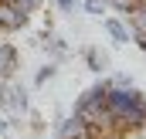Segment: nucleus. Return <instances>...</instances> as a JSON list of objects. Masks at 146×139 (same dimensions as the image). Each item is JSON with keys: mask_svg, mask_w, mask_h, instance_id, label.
<instances>
[{"mask_svg": "<svg viewBox=\"0 0 146 139\" xmlns=\"http://www.w3.org/2000/svg\"><path fill=\"white\" fill-rule=\"evenodd\" d=\"M85 65H88L92 71H102L106 68V54H102L99 48H85Z\"/></svg>", "mask_w": 146, "mask_h": 139, "instance_id": "0eeeda50", "label": "nucleus"}, {"mask_svg": "<svg viewBox=\"0 0 146 139\" xmlns=\"http://www.w3.org/2000/svg\"><path fill=\"white\" fill-rule=\"evenodd\" d=\"M7 126H10V122H3V119H0V136H3V132H7Z\"/></svg>", "mask_w": 146, "mask_h": 139, "instance_id": "2eb2a0df", "label": "nucleus"}, {"mask_svg": "<svg viewBox=\"0 0 146 139\" xmlns=\"http://www.w3.org/2000/svg\"><path fill=\"white\" fill-rule=\"evenodd\" d=\"M58 139H95V136H92V126L78 112H72V115L58 119Z\"/></svg>", "mask_w": 146, "mask_h": 139, "instance_id": "f03ea898", "label": "nucleus"}, {"mask_svg": "<svg viewBox=\"0 0 146 139\" xmlns=\"http://www.w3.org/2000/svg\"><path fill=\"white\" fill-rule=\"evenodd\" d=\"M106 7L119 10V14H129V10H136V7H139V0H106Z\"/></svg>", "mask_w": 146, "mask_h": 139, "instance_id": "6e6552de", "label": "nucleus"}, {"mask_svg": "<svg viewBox=\"0 0 146 139\" xmlns=\"http://www.w3.org/2000/svg\"><path fill=\"white\" fill-rule=\"evenodd\" d=\"M17 65H21L17 48H14L10 41H3V44H0V78H3V81L14 78V75H17Z\"/></svg>", "mask_w": 146, "mask_h": 139, "instance_id": "20e7f679", "label": "nucleus"}, {"mask_svg": "<svg viewBox=\"0 0 146 139\" xmlns=\"http://www.w3.org/2000/svg\"><path fill=\"white\" fill-rule=\"evenodd\" d=\"M0 109H3L7 115H21V112H27V88L17 85L14 78H7V81L0 85Z\"/></svg>", "mask_w": 146, "mask_h": 139, "instance_id": "f257e3e1", "label": "nucleus"}, {"mask_svg": "<svg viewBox=\"0 0 146 139\" xmlns=\"http://www.w3.org/2000/svg\"><path fill=\"white\" fill-rule=\"evenodd\" d=\"M129 37L136 41V48H139V51H146V34H129Z\"/></svg>", "mask_w": 146, "mask_h": 139, "instance_id": "4468645a", "label": "nucleus"}, {"mask_svg": "<svg viewBox=\"0 0 146 139\" xmlns=\"http://www.w3.org/2000/svg\"><path fill=\"white\" fill-rule=\"evenodd\" d=\"M112 85H119V88H133V78L129 75H115V78H109Z\"/></svg>", "mask_w": 146, "mask_h": 139, "instance_id": "ddd939ff", "label": "nucleus"}, {"mask_svg": "<svg viewBox=\"0 0 146 139\" xmlns=\"http://www.w3.org/2000/svg\"><path fill=\"white\" fill-rule=\"evenodd\" d=\"M54 7H58L61 14H72L75 7H78V0H54Z\"/></svg>", "mask_w": 146, "mask_h": 139, "instance_id": "f8f14e48", "label": "nucleus"}, {"mask_svg": "<svg viewBox=\"0 0 146 139\" xmlns=\"http://www.w3.org/2000/svg\"><path fill=\"white\" fill-rule=\"evenodd\" d=\"M106 31H109V37L115 41V44H122V41H129V27H126L122 21H115V17H109V21H106Z\"/></svg>", "mask_w": 146, "mask_h": 139, "instance_id": "39448f33", "label": "nucleus"}, {"mask_svg": "<svg viewBox=\"0 0 146 139\" xmlns=\"http://www.w3.org/2000/svg\"><path fill=\"white\" fill-rule=\"evenodd\" d=\"M27 21H31V14L17 10L14 3H0V31H3V34H14V31L27 27Z\"/></svg>", "mask_w": 146, "mask_h": 139, "instance_id": "7ed1b4c3", "label": "nucleus"}, {"mask_svg": "<svg viewBox=\"0 0 146 139\" xmlns=\"http://www.w3.org/2000/svg\"><path fill=\"white\" fill-rule=\"evenodd\" d=\"M41 44H44V48H48L54 58H68V44H65V41H58V37H51L48 31L41 34Z\"/></svg>", "mask_w": 146, "mask_h": 139, "instance_id": "423d86ee", "label": "nucleus"}, {"mask_svg": "<svg viewBox=\"0 0 146 139\" xmlns=\"http://www.w3.org/2000/svg\"><path fill=\"white\" fill-rule=\"evenodd\" d=\"M82 7H85V10H88V14H95V17H99V14H106V10H109V7H106V0H85V3H82Z\"/></svg>", "mask_w": 146, "mask_h": 139, "instance_id": "1a4fd4ad", "label": "nucleus"}, {"mask_svg": "<svg viewBox=\"0 0 146 139\" xmlns=\"http://www.w3.org/2000/svg\"><path fill=\"white\" fill-rule=\"evenodd\" d=\"M51 75H54V65H44V68L34 75V85H44V81H51Z\"/></svg>", "mask_w": 146, "mask_h": 139, "instance_id": "9b49d317", "label": "nucleus"}, {"mask_svg": "<svg viewBox=\"0 0 146 139\" xmlns=\"http://www.w3.org/2000/svg\"><path fill=\"white\" fill-rule=\"evenodd\" d=\"M17 10H24V14H34L37 7H41V0H10Z\"/></svg>", "mask_w": 146, "mask_h": 139, "instance_id": "9d476101", "label": "nucleus"}, {"mask_svg": "<svg viewBox=\"0 0 146 139\" xmlns=\"http://www.w3.org/2000/svg\"><path fill=\"white\" fill-rule=\"evenodd\" d=\"M0 34H3V31H0Z\"/></svg>", "mask_w": 146, "mask_h": 139, "instance_id": "dca6fc26", "label": "nucleus"}]
</instances>
